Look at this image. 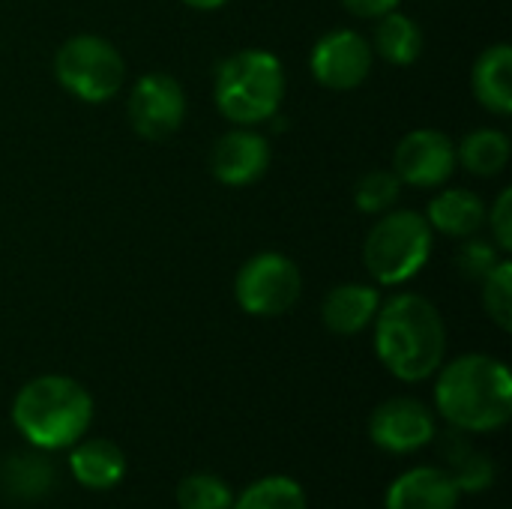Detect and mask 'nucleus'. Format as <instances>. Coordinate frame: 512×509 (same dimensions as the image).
<instances>
[{
  "label": "nucleus",
  "mask_w": 512,
  "mask_h": 509,
  "mask_svg": "<svg viewBox=\"0 0 512 509\" xmlns=\"http://www.w3.org/2000/svg\"><path fill=\"white\" fill-rule=\"evenodd\" d=\"M375 354L381 366L405 381L417 384L432 378L447 357V324L441 309L423 294H393L378 306L372 321Z\"/></svg>",
  "instance_id": "obj_1"
},
{
  "label": "nucleus",
  "mask_w": 512,
  "mask_h": 509,
  "mask_svg": "<svg viewBox=\"0 0 512 509\" xmlns=\"http://www.w3.org/2000/svg\"><path fill=\"white\" fill-rule=\"evenodd\" d=\"M435 375V408L450 429L489 435L510 423L512 375L498 357L462 354Z\"/></svg>",
  "instance_id": "obj_2"
},
{
  "label": "nucleus",
  "mask_w": 512,
  "mask_h": 509,
  "mask_svg": "<svg viewBox=\"0 0 512 509\" xmlns=\"http://www.w3.org/2000/svg\"><path fill=\"white\" fill-rule=\"evenodd\" d=\"M12 423L36 450H66L93 423V396L69 375L30 378L12 399Z\"/></svg>",
  "instance_id": "obj_3"
},
{
  "label": "nucleus",
  "mask_w": 512,
  "mask_h": 509,
  "mask_svg": "<svg viewBox=\"0 0 512 509\" xmlns=\"http://www.w3.org/2000/svg\"><path fill=\"white\" fill-rule=\"evenodd\" d=\"M288 90L282 60L267 48H240L216 66L213 102L234 126H261L282 108Z\"/></svg>",
  "instance_id": "obj_4"
},
{
  "label": "nucleus",
  "mask_w": 512,
  "mask_h": 509,
  "mask_svg": "<svg viewBox=\"0 0 512 509\" xmlns=\"http://www.w3.org/2000/svg\"><path fill=\"white\" fill-rule=\"evenodd\" d=\"M435 231L417 210H387L375 219L363 240V267L384 285L399 288L423 273L432 258Z\"/></svg>",
  "instance_id": "obj_5"
},
{
  "label": "nucleus",
  "mask_w": 512,
  "mask_h": 509,
  "mask_svg": "<svg viewBox=\"0 0 512 509\" xmlns=\"http://www.w3.org/2000/svg\"><path fill=\"white\" fill-rule=\"evenodd\" d=\"M57 84L87 105H102L126 87V60L99 33H75L54 54Z\"/></svg>",
  "instance_id": "obj_6"
},
{
  "label": "nucleus",
  "mask_w": 512,
  "mask_h": 509,
  "mask_svg": "<svg viewBox=\"0 0 512 509\" xmlns=\"http://www.w3.org/2000/svg\"><path fill=\"white\" fill-rule=\"evenodd\" d=\"M300 294V267L282 252H258L234 276V300L252 318H282L297 306Z\"/></svg>",
  "instance_id": "obj_7"
},
{
  "label": "nucleus",
  "mask_w": 512,
  "mask_h": 509,
  "mask_svg": "<svg viewBox=\"0 0 512 509\" xmlns=\"http://www.w3.org/2000/svg\"><path fill=\"white\" fill-rule=\"evenodd\" d=\"M186 90L168 72H147L129 87L126 114L144 141H168L183 129L186 120Z\"/></svg>",
  "instance_id": "obj_8"
},
{
  "label": "nucleus",
  "mask_w": 512,
  "mask_h": 509,
  "mask_svg": "<svg viewBox=\"0 0 512 509\" xmlns=\"http://www.w3.org/2000/svg\"><path fill=\"white\" fill-rule=\"evenodd\" d=\"M375 63V51L369 39L357 30L336 27L324 33L309 54L312 78L327 90H354L360 87Z\"/></svg>",
  "instance_id": "obj_9"
},
{
  "label": "nucleus",
  "mask_w": 512,
  "mask_h": 509,
  "mask_svg": "<svg viewBox=\"0 0 512 509\" xmlns=\"http://www.w3.org/2000/svg\"><path fill=\"white\" fill-rule=\"evenodd\" d=\"M459 168L456 144L441 129H411L393 153V174L402 186L414 189H438L444 186Z\"/></svg>",
  "instance_id": "obj_10"
},
{
  "label": "nucleus",
  "mask_w": 512,
  "mask_h": 509,
  "mask_svg": "<svg viewBox=\"0 0 512 509\" xmlns=\"http://www.w3.org/2000/svg\"><path fill=\"white\" fill-rule=\"evenodd\" d=\"M438 435L435 414L414 396L384 399L369 417V438L378 450L408 456L429 447Z\"/></svg>",
  "instance_id": "obj_11"
},
{
  "label": "nucleus",
  "mask_w": 512,
  "mask_h": 509,
  "mask_svg": "<svg viewBox=\"0 0 512 509\" xmlns=\"http://www.w3.org/2000/svg\"><path fill=\"white\" fill-rule=\"evenodd\" d=\"M270 141L255 126H234L210 147V174L231 189L258 183L270 168Z\"/></svg>",
  "instance_id": "obj_12"
},
{
  "label": "nucleus",
  "mask_w": 512,
  "mask_h": 509,
  "mask_svg": "<svg viewBox=\"0 0 512 509\" xmlns=\"http://www.w3.org/2000/svg\"><path fill=\"white\" fill-rule=\"evenodd\" d=\"M381 306V294L366 282H342L327 291L321 303V321L333 336L351 339L372 327Z\"/></svg>",
  "instance_id": "obj_13"
},
{
  "label": "nucleus",
  "mask_w": 512,
  "mask_h": 509,
  "mask_svg": "<svg viewBox=\"0 0 512 509\" xmlns=\"http://www.w3.org/2000/svg\"><path fill=\"white\" fill-rule=\"evenodd\" d=\"M462 492L444 468L420 465L396 477L384 495V509H456Z\"/></svg>",
  "instance_id": "obj_14"
},
{
  "label": "nucleus",
  "mask_w": 512,
  "mask_h": 509,
  "mask_svg": "<svg viewBox=\"0 0 512 509\" xmlns=\"http://www.w3.org/2000/svg\"><path fill=\"white\" fill-rule=\"evenodd\" d=\"M474 99L495 117L512 114V48L507 42H495L480 51L471 69Z\"/></svg>",
  "instance_id": "obj_15"
},
{
  "label": "nucleus",
  "mask_w": 512,
  "mask_h": 509,
  "mask_svg": "<svg viewBox=\"0 0 512 509\" xmlns=\"http://www.w3.org/2000/svg\"><path fill=\"white\" fill-rule=\"evenodd\" d=\"M486 201L471 192V189H444L429 201L426 210V222L432 231L453 237V240H465L483 231L486 225Z\"/></svg>",
  "instance_id": "obj_16"
},
{
  "label": "nucleus",
  "mask_w": 512,
  "mask_h": 509,
  "mask_svg": "<svg viewBox=\"0 0 512 509\" xmlns=\"http://www.w3.org/2000/svg\"><path fill=\"white\" fill-rule=\"evenodd\" d=\"M69 471L75 483H81L84 489L108 492L126 477V456L108 438L78 441L72 444V453H69Z\"/></svg>",
  "instance_id": "obj_17"
},
{
  "label": "nucleus",
  "mask_w": 512,
  "mask_h": 509,
  "mask_svg": "<svg viewBox=\"0 0 512 509\" xmlns=\"http://www.w3.org/2000/svg\"><path fill=\"white\" fill-rule=\"evenodd\" d=\"M438 453L444 456L447 462V474L450 480L456 483V489L462 495H480L486 492L495 477H498V465L492 456L480 453L471 441H468V432H459V429H450L447 435H441V447Z\"/></svg>",
  "instance_id": "obj_18"
},
{
  "label": "nucleus",
  "mask_w": 512,
  "mask_h": 509,
  "mask_svg": "<svg viewBox=\"0 0 512 509\" xmlns=\"http://www.w3.org/2000/svg\"><path fill=\"white\" fill-rule=\"evenodd\" d=\"M375 21L378 24H375V33H372L369 45H372V51L384 63H390V66H411V63L420 60L426 39H423V27L411 15L393 9V12H387V15L375 18Z\"/></svg>",
  "instance_id": "obj_19"
},
{
  "label": "nucleus",
  "mask_w": 512,
  "mask_h": 509,
  "mask_svg": "<svg viewBox=\"0 0 512 509\" xmlns=\"http://www.w3.org/2000/svg\"><path fill=\"white\" fill-rule=\"evenodd\" d=\"M54 489V465L39 453H15L0 465V492L9 501H42Z\"/></svg>",
  "instance_id": "obj_20"
},
{
  "label": "nucleus",
  "mask_w": 512,
  "mask_h": 509,
  "mask_svg": "<svg viewBox=\"0 0 512 509\" xmlns=\"http://www.w3.org/2000/svg\"><path fill=\"white\" fill-rule=\"evenodd\" d=\"M510 153V135L492 126L474 129L462 138V144H456L459 165L474 177H498L510 165Z\"/></svg>",
  "instance_id": "obj_21"
},
{
  "label": "nucleus",
  "mask_w": 512,
  "mask_h": 509,
  "mask_svg": "<svg viewBox=\"0 0 512 509\" xmlns=\"http://www.w3.org/2000/svg\"><path fill=\"white\" fill-rule=\"evenodd\" d=\"M231 509H309L306 492L291 477H264L252 486H246L234 501Z\"/></svg>",
  "instance_id": "obj_22"
},
{
  "label": "nucleus",
  "mask_w": 512,
  "mask_h": 509,
  "mask_svg": "<svg viewBox=\"0 0 512 509\" xmlns=\"http://www.w3.org/2000/svg\"><path fill=\"white\" fill-rule=\"evenodd\" d=\"M399 195H402V180L393 174V168H372L354 186V204L366 216H381L393 210Z\"/></svg>",
  "instance_id": "obj_23"
},
{
  "label": "nucleus",
  "mask_w": 512,
  "mask_h": 509,
  "mask_svg": "<svg viewBox=\"0 0 512 509\" xmlns=\"http://www.w3.org/2000/svg\"><path fill=\"white\" fill-rule=\"evenodd\" d=\"M234 492L231 486L207 471L189 474L177 486V507L180 509H231Z\"/></svg>",
  "instance_id": "obj_24"
},
{
  "label": "nucleus",
  "mask_w": 512,
  "mask_h": 509,
  "mask_svg": "<svg viewBox=\"0 0 512 509\" xmlns=\"http://www.w3.org/2000/svg\"><path fill=\"white\" fill-rule=\"evenodd\" d=\"M480 297L489 321H495L498 330H512V261L504 258L483 282H480Z\"/></svg>",
  "instance_id": "obj_25"
},
{
  "label": "nucleus",
  "mask_w": 512,
  "mask_h": 509,
  "mask_svg": "<svg viewBox=\"0 0 512 509\" xmlns=\"http://www.w3.org/2000/svg\"><path fill=\"white\" fill-rule=\"evenodd\" d=\"M504 258H507V255H504L492 240L474 234V237H465L462 246L456 249V270H459L462 279L480 285Z\"/></svg>",
  "instance_id": "obj_26"
},
{
  "label": "nucleus",
  "mask_w": 512,
  "mask_h": 509,
  "mask_svg": "<svg viewBox=\"0 0 512 509\" xmlns=\"http://www.w3.org/2000/svg\"><path fill=\"white\" fill-rule=\"evenodd\" d=\"M486 225H489V234H492V243L510 255L512 252V189H501L495 204L486 210Z\"/></svg>",
  "instance_id": "obj_27"
},
{
  "label": "nucleus",
  "mask_w": 512,
  "mask_h": 509,
  "mask_svg": "<svg viewBox=\"0 0 512 509\" xmlns=\"http://www.w3.org/2000/svg\"><path fill=\"white\" fill-rule=\"evenodd\" d=\"M402 0H342V6L354 15V18H381V15H387V12H393L396 6H399Z\"/></svg>",
  "instance_id": "obj_28"
},
{
  "label": "nucleus",
  "mask_w": 512,
  "mask_h": 509,
  "mask_svg": "<svg viewBox=\"0 0 512 509\" xmlns=\"http://www.w3.org/2000/svg\"><path fill=\"white\" fill-rule=\"evenodd\" d=\"M189 9H198V12H216V9H222L225 3H231V0H183Z\"/></svg>",
  "instance_id": "obj_29"
}]
</instances>
